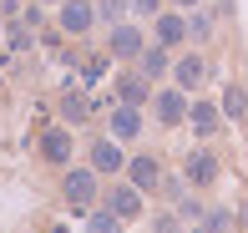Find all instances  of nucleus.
Masks as SVG:
<instances>
[{"label":"nucleus","mask_w":248,"mask_h":233,"mask_svg":"<svg viewBox=\"0 0 248 233\" xmlns=\"http://www.w3.org/2000/svg\"><path fill=\"white\" fill-rule=\"evenodd\" d=\"M61 198L76 208V213H92L96 208V198H101V172L86 162V168H66L61 177Z\"/></svg>","instance_id":"f257e3e1"},{"label":"nucleus","mask_w":248,"mask_h":233,"mask_svg":"<svg viewBox=\"0 0 248 233\" xmlns=\"http://www.w3.org/2000/svg\"><path fill=\"white\" fill-rule=\"evenodd\" d=\"M142 51H147V36H142V26H132V20H117V26H111V36H107V56L132 66Z\"/></svg>","instance_id":"f03ea898"},{"label":"nucleus","mask_w":248,"mask_h":233,"mask_svg":"<svg viewBox=\"0 0 248 233\" xmlns=\"http://www.w3.org/2000/svg\"><path fill=\"white\" fill-rule=\"evenodd\" d=\"M152 117L157 122H162V127H183V122H187V92H183V86H157V92H152Z\"/></svg>","instance_id":"7ed1b4c3"},{"label":"nucleus","mask_w":248,"mask_h":233,"mask_svg":"<svg viewBox=\"0 0 248 233\" xmlns=\"http://www.w3.org/2000/svg\"><path fill=\"white\" fill-rule=\"evenodd\" d=\"M152 41L167 46V51H177L187 41V16H183V10H157V16H152Z\"/></svg>","instance_id":"20e7f679"},{"label":"nucleus","mask_w":248,"mask_h":233,"mask_svg":"<svg viewBox=\"0 0 248 233\" xmlns=\"http://www.w3.org/2000/svg\"><path fill=\"white\" fill-rule=\"evenodd\" d=\"M183 177H187V187H213L218 183V157L208 147H193L183 157Z\"/></svg>","instance_id":"39448f33"},{"label":"nucleus","mask_w":248,"mask_h":233,"mask_svg":"<svg viewBox=\"0 0 248 233\" xmlns=\"http://www.w3.org/2000/svg\"><path fill=\"white\" fill-rule=\"evenodd\" d=\"M61 36H86V31L96 26V5L92 0H61Z\"/></svg>","instance_id":"423d86ee"},{"label":"nucleus","mask_w":248,"mask_h":233,"mask_svg":"<svg viewBox=\"0 0 248 233\" xmlns=\"http://www.w3.org/2000/svg\"><path fill=\"white\" fill-rule=\"evenodd\" d=\"M127 183L132 187H142V193H157V187H162V162L157 157H147V152H137V157H127Z\"/></svg>","instance_id":"0eeeda50"},{"label":"nucleus","mask_w":248,"mask_h":233,"mask_svg":"<svg viewBox=\"0 0 248 233\" xmlns=\"http://www.w3.org/2000/svg\"><path fill=\"white\" fill-rule=\"evenodd\" d=\"M71 152H76V142H71V132H66V127H46V132H41V157H46L51 168H66Z\"/></svg>","instance_id":"6e6552de"},{"label":"nucleus","mask_w":248,"mask_h":233,"mask_svg":"<svg viewBox=\"0 0 248 233\" xmlns=\"http://www.w3.org/2000/svg\"><path fill=\"white\" fill-rule=\"evenodd\" d=\"M187 127H193L202 142L218 137V127H223V107H218V102H187Z\"/></svg>","instance_id":"1a4fd4ad"},{"label":"nucleus","mask_w":248,"mask_h":233,"mask_svg":"<svg viewBox=\"0 0 248 233\" xmlns=\"http://www.w3.org/2000/svg\"><path fill=\"white\" fill-rule=\"evenodd\" d=\"M202 76H208V61H202V51H187V56L172 61V81L183 86V92H198Z\"/></svg>","instance_id":"9d476101"},{"label":"nucleus","mask_w":248,"mask_h":233,"mask_svg":"<svg viewBox=\"0 0 248 233\" xmlns=\"http://www.w3.org/2000/svg\"><path fill=\"white\" fill-rule=\"evenodd\" d=\"M92 168H96L101 177H111V172L127 168V157H122V142H117V137H96V142H92Z\"/></svg>","instance_id":"9b49d317"},{"label":"nucleus","mask_w":248,"mask_h":233,"mask_svg":"<svg viewBox=\"0 0 248 233\" xmlns=\"http://www.w3.org/2000/svg\"><path fill=\"white\" fill-rule=\"evenodd\" d=\"M142 198H147V193H142V187L122 183V187H111V193H107V208H111V213L122 218V223H132V218L142 213Z\"/></svg>","instance_id":"f8f14e48"},{"label":"nucleus","mask_w":248,"mask_h":233,"mask_svg":"<svg viewBox=\"0 0 248 233\" xmlns=\"http://www.w3.org/2000/svg\"><path fill=\"white\" fill-rule=\"evenodd\" d=\"M117 96H122L127 107H147V102H152V81H147L142 71H122V76H117Z\"/></svg>","instance_id":"ddd939ff"},{"label":"nucleus","mask_w":248,"mask_h":233,"mask_svg":"<svg viewBox=\"0 0 248 233\" xmlns=\"http://www.w3.org/2000/svg\"><path fill=\"white\" fill-rule=\"evenodd\" d=\"M111 137H117V142H137L142 137V107H127V102H122L117 112H111Z\"/></svg>","instance_id":"4468645a"},{"label":"nucleus","mask_w":248,"mask_h":233,"mask_svg":"<svg viewBox=\"0 0 248 233\" xmlns=\"http://www.w3.org/2000/svg\"><path fill=\"white\" fill-rule=\"evenodd\" d=\"M92 112H96V96H92V92H66V96H61V122H66V127L86 122Z\"/></svg>","instance_id":"2eb2a0df"},{"label":"nucleus","mask_w":248,"mask_h":233,"mask_svg":"<svg viewBox=\"0 0 248 233\" xmlns=\"http://www.w3.org/2000/svg\"><path fill=\"white\" fill-rule=\"evenodd\" d=\"M132 66H137L147 81H162V76H167V66H172V51H167V46H147Z\"/></svg>","instance_id":"dca6fc26"},{"label":"nucleus","mask_w":248,"mask_h":233,"mask_svg":"<svg viewBox=\"0 0 248 233\" xmlns=\"http://www.w3.org/2000/svg\"><path fill=\"white\" fill-rule=\"evenodd\" d=\"M213 20H218L213 10H198L193 5V16H187V41H193V46H202V41L213 36Z\"/></svg>","instance_id":"f3484780"},{"label":"nucleus","mask_w":248,"mask_h":233,"mask_svg":"<svg viewBox=\"0 0 248 233\" xmlns=\"http://www.w3.org/2000/svg\"><path fill=\"white\" fill-rule=\"evenodd\" d=\"M218 107H223V117H228V122H243V117H248V92H243V86H228Z\"/></svg>","instance_id":"a211bd4d"},{"label":"nucleus","mask_w":248,"mask_h":233,"mask_svg":"<svg viewBox=\"0 0 248 233\" xmlns=\"http://www.w3.org/2000/svg\"><path fill=\"white\" fill-rule=\"evenodd\" d=\"M233 223H238L233 208H202V228L208 233H233Z\"/></svg>","instance_id":"6ab92c4d"},{"label":"nucleus","mask_w":248,"mask_h":233,"mask_svg":"<svg viewBox=\"0 0 248 233\" xmlns=\"http://www.w3.org/2000/svg\"><path fill=\"white\" fill-rule=\"evenodd\" d=\"M86 228L92 233H122V218L111 213V208H92V213H86Z\"/></svg>","instance_id":"aec40b11"},{"label":"nucleus","mask_w":248,"mask_h":233,"mask_svg":"<svg viewBox=\"0 0 248 233\" xmlns=\"http://www.w3.org/2000/svg\"><path fill=\"white\" fill-rule=\"evenodd\" d=\"M101 71H107V56H86V61H76V76H81L86 86H96Z\"/></svg>","instance_id":"412c9836"},{"label":"nucleus","mask_w":248,"mask_h":233,"mask_svg":"<svg viewBox=\"0 0 248 233\" xmlns=\"http://www.w3.org/2000/svg\"><path fill=\"white\" fill-rule=\"evenodd\" d=\"M127 0H101V5H96V20H111V26H117V20H127Z\"/></svg>","instance_id":"4be33fe9"},{"label":"nucleus","mask_w":248,"mask_h":233,"mask_svg":"<svg viewBox=\"0 0 248 233\" xmlns=\"http://www.w3.org/2000/svg\"><path fill=\"white\" fill-rule=\"evenodd\" d=\"M31 46V31H26V20H16L10 26V51H26Z\"/></svg>","instance_id":"5701e85b"},{"label":"nucleus","mask_w":248,"mask_h":233,"mask_svg":"<svg viewBox=\"0 0 248 233\" xmlns=\"http://www.w3.org/2000/svg\"><path fill=\"white\" fill-rule=\"evenodd\" d=\"M177 213H183V218H202V203L193 193H183V198H177Z\"/></svg>","instance_id":"b1692460"},{"label":"nucleus","mask_w":248,"mask_h":233,"mask_svg":"<svg viewBox=\"0 0 248 233\" xmlns=\"http://www.w3.org/2000/svg\"><path fill=\"white\" fill-rule=\"evenodd\" d=\"M152 233H187L183 223H177V213H162V218H157V228Z\"/></svg>","instance_id":"393cba45"},{"label":"nucleus","mask_w":248,"mask_h":233,"mask_svg":"<svg viewBox=\"0 0 248 233\" xmlns=\"http://www.w3.org/2000/svg\"><path fill=\"white\" fill-rule=\"evenodd\" d=\"M127 5H132V16H157L162 0H127Z\"/></svg>","instance_id":"a878e982"},{"label":"nucleus","mask_w":248,"mask_h":233,"mask_svg":"<svg viewBox=\"0 0 248 233\" xmlns=\"http://www.w3.org/2000/svg\"><path fill=\"white\" fill-rule=\"evenodd\" d=\"M172 5H177V10H193V5H202V0H172Z\"/></svg>","instance_id":"bb28decb"},{"label":"nucleus","mask_w":248,"mask_h":233,"mask_svg":"<svg viewBox=\"0 0 248 233\" xmlns=\"http://www.w3.org/2000/svg\"><path fill=\"white\" fill-rule=\"evenodd\" d=\"M46 233H71V228H46Z\"/></svg>","instance_id":"cd10ccee"},{"label":"nucleus","mask_w":248,"mask_h":233,"mask_svg":"<svg viewBox=\"0 0 248 233\" xmlns=\"http://www.w3.org/2000/svg\"><path fill=\"white\" fill-rule=\"evenodd\" d=\"M41 5H61V0H41Z\"/></svg>","instance_id":"c85d7f7f"},{"label":"nucleus","mask_w":248,"mask_h":233,"mask_svg":"<svg viewBox=\"0 0 248 233\" xmlns=\"http://www.w3.org/2000/svg\"><path fill=\"white\" fill-rule=\"evenodd\" d=\"M187 233H208V228H187Z\"/></svg>","instance_id":"c756f323"}]
</instances>
